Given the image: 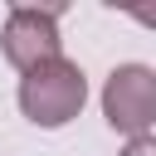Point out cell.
I'll list each match as a JSON object with an SVG mask.
<instances>
[{
    "label": "cell",
    "instance_id": "6da1fadb",
    "mask_svg": "<svg viewBox=\"0 0 156 156\" xmlns=\"http://www.w3.org/2000/svg\"><path fill=\"white\" fill-rule=\"evenodd\" d=\"M88 102V78L78 63L68 58H54V63H39L34 73L20 78V112L34 122V127H68Z\"/></svg>",
    "mask_w": 156,
    "mask_h": 156
},
{
    "label": "cell",
    "instance_id": "7a4b0ae2",
    "mask_svg": "<svg viewBox=\"0 0 156 156\" xmlns=\"http://www.w3.org/2000/svg\"><path fill=\"white\" fill-rule=\"evenodd\" d=\"M102 117L112 132L146 136V127L156 122V68L146 63H117L102 83Z\"/></svg>",
    "mask_w": 156,
    "mask_h": 156
},
{
    "label": "cell",
    "instance_id": "3957f363",
    "mask_svg": "<svg viewBox=\"0 0 156 156\" xmlns=\"http://www.w3.org/2000/svg\"><path fill=\"white\" fill-rule=\"evenodd\" d=\"M58 15L63 5H15L5 20V58L20 73H34L39 63L63 58V39H58Z\"/></svg>",
    "mask_w": 156,
    "mask_h": 156
},
{
    "label": "cell",
    "instance_id": "277c9868",
    "mask_svg": "<svg viewBox=\"0 0 156 156\" xmlns=\"http://www.w3.org/2000/svg\"><path fill=\"white\" fill-rule=\"evenodd\" d=\"M122 156H156V136H132L122 146Z\"/></svg>",
    "mask_w": 156,
    "mask_h": 156
},
{
    "label": "cell",
    "instance_id": "5b68a950",
    "mask_svg": "<svg viewBox=\"0 0 156 156\" xmlns=\"http://www.w3.org/2000/svg\"><path fill=\"white\" fill-rule=\"evenodd\" d=\"M127 15H132V20H141V24H151V29H156V5H127Z\"/></svg>",
    "mask_w": 156,
    "mask_h": 156
}]
</instances>
